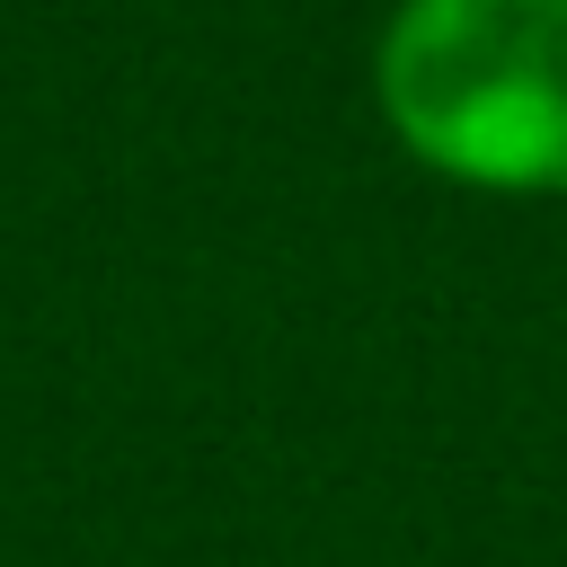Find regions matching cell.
<instances>
[{
    "mask_svg": "<svg viewBox=\"0 0 567 567\" xmlns=\"http://www.w3.org/2000/svg\"><path fill=\"white\" fill-rule=\"evenodd\" d=\"M372 89L434 177L487 195L567 186V0H399Z\"/></svg>",
    "mask_w": 567,
    "mask_h": 567,
    "instance_id": "6da1fadb",
    "label": "cell"
}]
</instances>
